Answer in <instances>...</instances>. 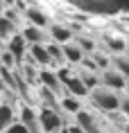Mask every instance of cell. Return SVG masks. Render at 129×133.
<instances>
[{
  "label": "cell",
  "instance_id": "d4e9b609",
  "mask_svg": "<svg viewBox=\"0 0 129 133\" xmlns=\"http://www.w3.org/2000/svg\"><path fill=\"white\" fill-rule=\"evenodd\" d=\"M93 61L97 63V68H109V59H107V54H102V52H95L93 50Z\"/></svg>",
  "mask_w": 129,
  "mask_h": 133
},
{
  "label": "cell",
  "instance_id": "e575fe53",
  "mask_svg": "<svg viewBox=\"0 0 129 133\" xmlns=\"http://www.w3.org/2000/svg\"><path fill=\"white\" fill-rule=\"evenodd\" d=\"M25 2H34V0H25Z\"/></svg>",
  "mask_w": 129,
  "mask_h": 133
},
{
  "label": "cell",
  "instance_id": "9a60e30c",
  "mask_svg": "<svg viewBox=\"0 0 129 133\" xmlns=\"http://www.w3.org/2000/svg\"><path fill=\"white\" fill-rule=\"evenodd\" d=\"M50 36H52V41H57V43H66V41L72 38V32L68 27H64V25H52L50 27Z\"/></svg>",
  "mask_w": 129,
  "mask_h": 133
},
{
  "label": "cell",
  "instance_id": "f1b7e54d",
  "mask_svg": "<svg viewBox=\"0 0 129 133\" xmlns=\"http://www.w3.org/2000/svg\"><path fill=\"white\" fill-rule=\"evenodd\" d=\"M120 108H122V113H125V115H129V97H125L120 102Z\"/></svg>",
  "mask_w": 129,
  "mask_h": 133
},
{
  "label": "cell",
  "instance_id": "836d02e7",
  "mask_svg": "<svg viewBox=\"0 0 129 133\" xmlns=\"http://www.w3.org/2000/svg\"><path fill=\"white\" fill-rule=\"evenodd\" d=\"M125 131H127V133H129V124H127V129H125Z\"/></svg>",
  "mask_w": 129,
  "mask_h": 133
},
{
  "label": "cell",
  "instance_id": "f35d334b",
  "mask_svg": "<svg viewBox=\"0 0 129 133\" xmlns=\"http://www.w3.org/2000/svg\"><path fill=\"white\" fill-rule=\"evenodd\" d=\"M0 102H2V97H0Z\"/></svg>",
  "mask_w": 129,
  "mask_h": 133
},
{
  "label": "cell",
  "instance_id": "6da1fadb",
  "mask_svg": "<svg viewBox=\"0 0 129 133\" xmlns=\"http://www.w3.org/2000/svg\"><path fill=\"white\" fill-rule=\"evenodd\" d=\"M79 11L97 16H111V14H125L129 11V0H66Z\"/></svg>",
  "mask_w": 129,
  "mask_h": 133
},
{
  "label": "cell",
  "instance_id": "5b68a950",
  "mask_svg": "<svg viewBox=\"0 0 129 133\" xmlns=\"http://www.w3.org/2000/svg\"><path fill=\"white\" fill-rule=\"evenodd\" d=\"M39 81H41L45 88H50V90H54L57 95H66V88H64V84L59 81V75L57 72H52V70H41L39 72Z\"/></svg>",
  "mask_w": 129,
  "mask_h": 133
},
{
  "label": "cell",
  "instance_id": "d590c367",
  "mask_svg": "<svg viewBox=\"0 0 129 133\" xmlns=\"http://www.w3.org/2000/svg\"><path fill=\"white\" fill-rule=\"evenodd\" d=\"M52 133H59V131H52Z\"/></svg>",
  "mask_w": 129,
  "mask_h": 133
},
{
  "label": "cell",
  "instance_id": "3957f363",
  "mask_svg": "<svg viewBox=\"0 0 129 133\" xmlns=\"http://www.w3.org/2000/svg\"><path fill=\"white\" fill-rule=\"evenodd\" d=\"M39 122H41V126H43V131H45V133L59 131V129L64 126L61 111H54V108H48V106H43L41 115H39Z\"/></svg>",
  "mask_w": 129,
  "mask_h": 133
},
{
  "label": "cell",
  "instance_id": "8d00e7d4",
  "mask_svg": "<svg viewBox=\"0 0 129 133\" xmlns=\"http://www.w3.org/2000/svg\"><path fill=\"white\" fill-rule=\"evenodd\" d=\"M127 50H129V43H127Z\"/></svg>",
  "mask_w": 129,
  "mask_h": 133
},
{
  "label": "cell",
  "instance_id": "74e56055",
  "mask_svg": "<svg viewBox=\"0 0 129 133\" xmlns=\"http://www.w3.org/2000/svg\"><path fill=\"white\" fill-rule=\"evenodd\" d=\"M0 54H2V50H0Z\"/></svg>",
  "mask_w": 129,
  "mask_h": 133
},
{
  "label": "cell",
  "instance_id": "d6a6232c",
  "mask_svg": "<svg viewBox=\"0 0 129 133\" xmlns=\"http://www.w3.org/2000/svg\"><path fill=\"white\" fill-rule=\"evenodd\" d=\"M125 88H127V92H129V79H127V84H125Z\"/></svg>",
  "mask_w": 129,
  "mask_h": 133
},
{
  "label": "cell",
  "instance_id": "ffe728a7",
  "mask_svg": "<svg viewBox=\"0 0 129 133\" xmlns=\"http://www.w3.org/2000/svg\"><path fill=\"white\" fill-rule=\"evenodd\" d=\"M61 108H64V111H68V113H77L82 106H79L77 97H64V99H61Z\"/></svg>",
  "mask_w": 129,
  "mask_h": 133
},
{
  "label": "cell",
  "instance_id": "9c48e42d",
  "mask_svg": "<svg viewBox=\"0 0 129 133\" xmlns=\"http://www.w3.org/2000/svg\"><path fill=\"white\" fill-rule=\"evenodd\" d=\"M29 54H32V59H34L39 65H50V63H52L50 54H48V48H45L43 43H32V48H29Z\"/></svg>",
  "mask_w": 129,
  "mask_h": 133
},
{
  "label": "cell",
  "instance_id": "7402d4cb",
  "mask_svg": "<svg viewBox=\"0 0 129 133\" xmlns=\"http://www.w3.org/2000/svg\"><path fill=\"white\" fill-rule=\"evenodd\" d=\"M77 45L82 48L84 54H86V52L91 54V52L95 50V41H93V38H88V36H79V38H77Z\"/></svg>",
  "mask_w": 129,
  "mask_h": 133
},
{
  "label": "cell",
  "instance_id": "e0dca14e",
  "mask_svg": "<svg viewBox=\"0 0 129 133\" xmlns=\"http://www.w3.org/2000/svg\"><path fill=\"white\" fill-rule=\"evenodd\" d=\"M9 124H14V106L0 104V131H5Z\"/></svg>",
  "mask_w": 129,
  "mask_h": 133
},
{
  "label": "cell",
  "instance_id": "ac0fdd59",
  "mask_svg": "<svg viewBox=\"0 0 129 133\" xmlns=\"http://www.w3.org/2000/svg\"><path fill=\"white\" fill-rule=\"evenodd\" d=\"M16 34V25L9 21L7 16H0V41H7Z\"/></svg>",
  "mask_w": 129,
  "mask_h": 133
},
{
  "label": "cell",
  "instance_id": "4316f807",
  "mask_svg": "<svg viewBox=\"0 0 129 133\" xmlns=\"http://www.w3.org/2000/svg\"><path fill=\"white\" fill-rule=\"evenodd\" d=\"M79 63L84 65L86 70H91V72H97V70H100V68H97V63L93 61V56H82V61H79Z\"/></svg>",
  "mask_w": 129,
  "mask_h": 133
},
{
  "label": "cell",
  "instance_id": "ba28073f",
  "mask_svg": "<svg viewBox=\"0 0 129 133\" xmlns=\"http://www.w3.org/2000/svg\"><path fill=\"white\" fill-rule=\"evenodd\" d=\"M75 115H77V124L82 126V129H84L86 133H104V131L100 129V126H97V122H95V119L91 117V115H88L86 111H82V108H79V111L75 113Z\"/></svg>",
  "mask_w": 129,
  "mask_h": 133
},
{
  "label": "cell",
  "instance_id": "2e32d148",
  "mask_svg": "<svg viewBox=\"0 0 129 133\" xmlns=\"http://www.w3.org/2000/svg\"><path fill=\"white\" fill-rule=\"evenodd\" d=\"M34 65H36V63H25V65H23V63H18V70L23 72L21 77L25 79V81H27L29 86L39 81V72H36V68H34Z\"/></svg>",
  "mask_w": 129,
  "mask_h": 133
},
{
  "label": "cell",
  "instance_id": "83f0119b",
  "mask_svg": "<svg viewBox=\"0 0 129 133\" xmlns=\"http://www.w3.org/2000/svg\"><path fill=\"white\" fill-rule=\"evenodd\" d=\"M5 16H7L14 25H18V23H21V21H18V14H16V7H14V9H7V11H5Z\"/></svg>",
  "mask_w": 129,
  "mask_h": 133
},
{
  "label": "cell",
  "instance_id": "7c38bea8",
  "mask_svg": "<svg viewBox=\"0 0 129 133\" xmlns=\"http://www.w3.org/2000/svg\"><path fill=\"white\" fill-rule=\"evenodd\" d=\"M25 18H27L32 25H36V27H45V25H48V16L43 14L41 9H36V7L25 9Z\"/></svg>",
  "mask_w": 129,
  "mask_h": 133
},
{
  "label": "cell",
  "instance_id": "484cf974",
  "mask_svg": "<svg viewBox=\"0 0 129 133\" xmlns=\"http://www.w3.org/2000/svg\"><path fill=\"white\" fill-rule=\"evenodd\" d=\"M5 133H29V131H27V126L23 124V122H14V124H9L5 129Z\"/></svg>",
  "mask_w": 129,
  "mask_h": 133
},
{
  "label": "cell",
  "instance_id": "7a4b0ae2",
  "mask_svg": "<svg viewBox=\"0 0 129 133\" xmlns=\"http://www.w3.org/2000/svg\"><path fill=\"white\" fill-rule=\"evenodd\" d=\"M88 95L93 99V104L97 106V108H102V111H115V108H120L118 95H115L111 88H107V86H95V88H91Z\"/></svg>",
  "mask_w": 129,
  "mask_h": 133
},
{
  "label": "cell",
  "instance_id": "44dd1931",
  "mask_svg": "<svg viewBox=\"0 0 129 133\" xmlns=\"http://www.w3.org/2000/svg\"><path fill=\"white\" fill-rule=\"evenodd\" d=\"M104 43H107V48H109V50H113V52H122V50L127 48V43L122 41V38H115V36H109Z\"/></svg>",
  "mask_w": 129,
  "mask_h": 133
},
{
  "label": "cell",
  "instance_id": "5bb4252c",
  "mask_svg": "<svg viewBox=\"0 0 129 133\" xmlns=\"http://www.w3.org/2000/svg\"><path fill=\"white\" fill-rule=\"evenodd\" d=\"M23 36L27 38V43H45V41H48V38H45V34H43V27H36V25L25 27Z\"/></svg>",
  "mask_w": 129,
  "mask_h": 133
},
{
  "label": "cell",
  "instance_id": "1f68e13d",
  "mask_svg": "<svg viewBox=\"0 0 129 133\" xmlns=\"http://www.w3.org/2000/svg\"><path fill=\"white\" fill-rule=\"evenodd\" d=\"M0 2H5V5H14L16 0H0Z\"/></svg>",
  "mask_w": 129,
  "mask_h": 133
},
{
  "label": "cell",
  "instance_id": "4fadbf2b",
  "mask_svg": "<svg viewBox=\"0 0 129 133\" xmlns=\"http://www.w3.org/2000/svg\"><path fill=\"white\" fill-rule=\"evenodd\" d=\"M45 48H48V54H50V59H52V63H50V65H54V68H57V65H64V63H66L64 48H61V45H59L57 41H52L50 45H45Z\"/></svg>",
  "mask_w": 129,
  "mask_h": 133
},
{
  "label": "cell",
  "instance_id": "8992f818",
  "mask_svg": "<svg viewBox=\"0 0 129 133\" xmlns=\"http://www.w3.org/2000/svg\"><path fill=\"white\" fill-rule=\"evenodd\" d=\"M21 122L27 126L29 133H45V131H43V126H41V122L36 119V113L32 111V106H23V111H21Z\"/></svg>",
  "mask_w": 129,
  "mask_h": 133
},
{
  "label": "cell",
  "instance_id": "52a82bcc",
  "mask_svg": "<svg viewBox=\"0 0 129 133\" xmlns=\"http://www.w3.org/2000/svg\"><path fill=\"white\" fill-rule=\"evenodd\" d=\"M7 50L11 52V54L16 56V61L21 63V59L25 56V50H27V38L23 34H14L11 38H9V45H7Z\"/></svg>",
  "mask_w": 129,
  "mask_h": 133
},
{
  "label": "cell",
  "instance_id": "277c9868",
  "mask_svg": "<svg viewBox=\"0 0 129 133\" xmlns=\"http://www.w3.org/2000/svg\"><path fill=\"white\" fill-rule=\"evenodd\" d=\"M100 79H102V86H107V88H111V90H122L125 84H127V77H125L120 70H109V68L102 70Z\"/></svg>",
  "mask_w": 129,
  "mask_h": 133
},
{
  "label": "cell",
  "instance_id": "603a6c76",
  "mask_svg": "<svg viewBox=\"0 0 129 133\" xmlns=\"http://www.w3.org/2000/svg\"><path fill=\"white\" fill-rule=\"evenodd\" d=\"M79 79L84 81V86H86V88H88V90L97 86V77H95L93 72H79Z\"/></svg>",
  "mask_w": 129,
  "mask_h": 133
},
{
  "label": "cell",
  "instance_id": "8fae6325",
  "mask_svg": "<svg viewBox=\"0 0 129 133\" xmlns=\"http://www.w3.org/2000/svg\"><path fill=\"white\" fill-rule=\"evenodd\" d=\"M39 97H41L43 106H48V108H54V111H61V102L57 99V92H54V90H50V88H45V86H43L41 92H39Z\"/></svg>",
  "mask_w": 129,
  "mask_h": 133
},
{
  "label": "cell",
  "instance_id": "d6986e66",
  "mask_svg": "<svg viewBox=\"0 0 129 133\" xmlns=\"http://www.w3.org/2000/svg\"><path fill=\"white\" fill-rule=\"evenodd\" d=\"M113 65H115V70H120L129 79V56H113Z\"/></svg>",
  "mask_w": 129,
  "mask_h": 133
},
{
  "label": "cell",
  "instance_id": "30bf717a",
  "mask_svg": "<svg viewBox=\"0 0 129 133\" xmlns=\"http://www.w3.org/2000/svg\"><path fill=\"white\" fill-rule=\"evenodd\" d=\"M61 48H64V56H66V61H70V63H79V61H82L84 52H82V48H79L77 43L66 41V43H61Z\"/></svg>",
  "mask_w": 129,
  "mask_h": 133
},
{
  "label": "cell",
  "instance_id": "cb8c5ba5",
  "mask_svg": "<svg viewBox=\"0 0 129 133\" xmlns=\"http://www.w3.org/2000/svg\"><path fill=\"white\" fill-rule=\"evenodd\" d=\"M0 63H2V65H7V68H16V65H18V61H16V56L11 54L9 50H5V52L0 54Z\"/></svg>",
  "mask_w": 129,
  "mask_h": 133
},
{
  "label": "cell",
  "instance_id": "4dcf8cb0",
  "mask_svg": "<svg viewBox=\"0 0 129 133\" xmlns=\"http://www.w3.org/2000/svg\"><path fill=\"white\" fill-rule=\"evenodd\" d=\"M59 133H70V129H66V126H61V129H59Z\"/></svg>",
  "mask_w": 129,
  "mask_h": 133
},
{
  "label": "cell",
  "instance_id": "f546056e",
  "mask_svg": "<svg viewBox=\"0 0 129 133\" xmlns=\"http://www.w3.org/2000/svg\"><path fill=\"white\" fill-rule=\"evenodd\" d=\"M70 133H86V131H84V129H82V126L77 124V126H70Z\"/></svg>",
  "mask_w": 129,
  "mask_h": 133
}]
</instances>
